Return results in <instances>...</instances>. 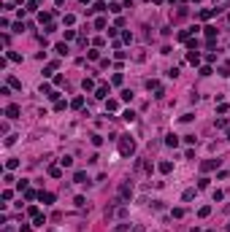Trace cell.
Here are the masks:
<instances>
[{"label":"cell","instance_id":"3957f363","mask_svg":"<svg viewBox=\"0 0 230 232\" xmlns=\"http://www.w3.org/2000/svg\"><path fill=\"white\" fill-rule=\"evenodd\" d=\"M38 197H41V202H43V205H52V202H54V194H52V192H41Z\"/></svg>","mask_w":230,"mask_h":232},{"label":"cell","instance_id":"2e32d148","mask_svg":"<svg viewBox=\"0 0 230 232\" xmlns=\"http://www.w3.org/2000/svg\"><path fill=\"white\" fill-rule=\"evenodd\" d=\"M81 86L89 92V89H95V81H92V78H84V81H81Z\"/></svg>","mask_w":230,"mask_h":232},{"label":"cell","instance_id":"7c38bea8","mask_svg":"<svg viewBox=\"0 0 230 232\" xmlns=\"http://www.w3.org/2000/svg\"><path fill=\"white\" fill-rule=\"evenodd\" d=\"M116 108H119L116 100H106V111H116Z\"/></svg>","mask_w":230,"mask_h":232},{"label":"cell","instance_id":"484cf974","mask_svg":"<svg viewBox=\"0 0 230 232\" xmlns=\"http://www.w3.org/2000/svg\"><path fill=\"white\" fill-rule=\"evenodd\" d=\"M27 213H30L33 219H35V216H41V213H38V208H35V205H30V208H27Z\"/></svg>","mask_w":230,"mask_h":232},{"label":"cell","instance_id":"d6986e66","mask_svg":"<svg viewBox=\"0 0 230 232\" xmlns=\"http://www.w3.org/2000/svg\"><path fill=\"white\" fill-rule=\"evenodd\" d=\"M73 178H76V184H87V175H84V173H76Z\"/></svg>","mask_w":230,"mask_h":232},{"label":"cell","instance_id":"44dd1931","mask_svg":"<svg viewBox=\"0 0 230 232\" xmlns=\"http://www.w3.org/2000/svg\"><path fill=\"white\" fill-rule=\"evenodd\" d=\"M95 27H98V30H106V19H103V16H100V19H95Z\"/></svg>","mask_w":230,"mask_h":232},{"label":"cell","instance_id":"d4e9b609","mask_svg":"<svg viewBox=\"0 0 230 232\" xmlns=\"http://www.w3.org/2000/svg\"><path fill=\"white\" fill-rule=\"evenodd\" d=\"M41 94H52V86H49V84H41Z\"/></svg>","mask_w":230,"mask_h":232},{"label":"cell","instance_id":"f546056e","mask_svg":"<svg viewBox=\"0 0 230 232\" xmlns=\"http://www.w3.org/2000/svg\"><path fill=\"white\" fill-rule=\"evenodd\" d=\"M11 197H14V192H11V189H6V192H3V202H8Z\"/></svg>","mask_w":230,"mask_h":232},{"label":"cell","instance_id":"5b68a950","mask_svg":"<svg viewBox=\"0 0 230 232\" xmlns=\"http://www.w3.org/2000/svg\"><path fill=\"white\" fill-rule=\"evenodd\" d=\"M203 170H214V167H219V159H209V162H203Z\"/></svg>","mask_w":230,"mask_h":232},{"label":"cell","instance_id":"603a6c76","mask_svg":"<svg viewBox=\"0 0 230 232\" xmlns=\"http://www.w3.org/2000/svg\"><path fill=\"white\" fill-rule=\"evenodd\" d=\"M222 197H225V192H222V189H214V202H219Z\"/></svg>","mask_w":230,"mask_h":232},{"label":"cell","instance_id":"f1b7e54d","mask_svg":"<svg viewBox=\"0 0 230 232\" xmlns=\"http://www.w3.org/2000/svg\"><path fill=\"white\" fill-rule=\"evenodd\" d=\"M43 224H46V219H43V216H35V224L33 227H43Z\"/></svg>","mask_w":230,"mask_h":232},{"label":"cell","instance_id":"9c48e42d","mask_svg":"<svg viewBox=\"0 0 230 232\" xmlns=\"http://www.w3.org/2000/svg\"><path fill=\"white\" fill-rule=\"evenodd\" d=\"M49 175H52V178H60V175H62V170H60L57 165H52V167H49Z\"/></svg>","mask_w":230,"mask_h":232},{"label":"cell","instance_id":"52a82bcc","mask_svg":"<svg viewBox=\"0 0 230 232\" xmlns=\"http://www.w3.org/2000/svg\"><path fill=\"white\" fill-rule=\"evenodd\" d=\"M165 146L176 148V146H179V138H176V135H165Z\"/></svg>","mask_w":230,"mask_h":232},{"label":"cell","instance_id":"83f0119b","mask_svg":"<svg viewBox=\"0 0 230 232\" xmlns=\"http://www.w3.org/2000/svg\"><path fill=\"white\" fill-rule=\"evenodd\" d=\"M206 35H209V38H214V35H216V27L209 24V27H206Z\"/></svg>","mask_w":230,"mask_h":232},{"label":"cell","instance_id":"cb8c5ba5","mask_svg":"<svg viewBox=\"0 0 230 232\" xmlns=\"http://www.w3.org/2000/svg\"><path fill=\"white\" fill-rule=\"evenodd\" d=\"M70 105H73V108H81V105H84V97H73V103H70Z\"/></svg>","mask_w":230,"mask_h":232},{"label":"cell","instance_id":"7a4b0ae2","mask_svg":"<svg viewBox=\"0 0 230 232\" xmlns=\"http://www.w3.org/2000/svg\"><path fill=\"white\" fill-rule=\"evenodd\" d=\"M6 116H8V119H19V105H8L6 108Z\"/></svg>","mask_w":230,"mask_h":232},{"label":"cell","instance_id":"30bf717a","mask_svg":"<svg viewBox=\"0 0 230 232\" xmlns=\"http://www.w3.org/2000/svg\"><path fill=\"white\" fill-rule=\"evenodd\" d=\"M52 16H54L52 11H41V13H38V19H41V22H52Z\"/></svg>","mask_w":230,"mask_h":232},{"label":"cell","instance_id":"ac0fdd59","mask_svg":"<svg viewBox=\"0 0 230 232\" xmlns=\"http://www.w3.org/2000/svg\"><path fill=\"white\" fill-rule=\"evenodd\" d=\"M6 167H8V170H16V167H19V159H8Z\"/></svg>","mask_w":230,"mask_h":232},{"label":"cell","instance_id":"5bb4252c","mask_svg":"<svg viewBox=\"0 0 230 232\" xmlns=\"http://www.w3.org/2000/svg\"><path fill=\"white\" fill-rule=\"evenodd\" d=\"M192 197H195V189H187V192L182 194V200H184V202H189V200H192Z\"/></svg>","mask_w":230,"mask_h":232},{"label":"cell","instance_id":"ffe728a7","mask_svg":"<svg viewBox=\"0 0 230 232\" xmlns=\"http://www.w3.org/2000/svg\"><path fill=\"white\" fill-rule=\"evenodd\" d=\"M60 165H62V167H70V165H73V159H70V157H62Z\"/></svg>","mask_w":230,"mask_h":232},{"label":"cell","instance_id":"6da1fadb","mask_svg":"<svg viewBox=\"0 0 230 232\" xmlns=\"http://www.w3.org/2000/svg\"><path fill=\"white\" fill-rule=\"evenodd\" d=\"M119 154H122V157H130V154H133L135 151V140L133 138H130V135H119Z\"/></svg>","mask_w":230,"mask_h":232},{"label":"cell","instance_id":"7402d4cb","mask_svg":"<svg viewBox=\"0 0 230 232\" xmlns=\"http://www.w3.org/2000/svg\"><path fill=\"white\" fill-rule=\"evenodd\" d=\"M122 100H125V103H130V100H133V92H130V89H125V92H122Z\"/></svg>","mask_w":230,"mask_h":232},{"label":"cell","instance_id":"8fae6325","mask_svg":"<svg viewBox=\"0 0 230 232\" xmlns=\"http://www.w3.org/2000/svg\"><path fill=\"white\" fill-rule=\"evenodd\" d=\"M219 76H230V62H222V65H219Z\"/></svg>","mask_w":230,"mask_h":232},{"label":"cell","instance_id":"4fadbf2b","mask_svg":"<svg viewBox=\"0 0 230 232\" xmlns=\"http://www.w3.org/2000/svg\"><path fill=\"white\" fill-rule=\"evenodd\" d=\"M187 60L192 62V65H198V62H200V57H198V51H189V54H187Z\"/></svg>","mask_w":230,"mask_h":232},{"label":"cell","instance_id":"9a60e30c","mask_svg":"<svg viewBox=\"0 0 230 232\" xmlns=\"http://www.w3.org/2000/svg\"><path fill=\"white\" fill-rule=\"evenodd\" d=\"M209 213H211V205H203L200 211H198V216H200V219H206V216H209Z\"/></svg>","mask_w":230,"mask_h":232},{"label":"cell","instance_id":"e0dca14e","mask_svg":"<svg viewBox=\"0 0 230 232\" xmlns=\"http://www.w3.org/2000/svg\"><path fill=\"white\" fill-rule=\"evenodd\" d=\"M171 170H173L171 162H160V173H171Z\"/></svg>","mask_w":230,"mask_h":232},{"label":"cell","instance_id":"ba28073f","mask_svg":"<svg viewBox=\"0 0 230 232\" xmlns=\"http://www.w3.org/2000/svg\"><path fill=\"white\" fill-rule=\"evenodd\" d=\"M54 49H57V54H60V57H65V54L70 51V49H68V43H57Z\"/></svg>","mask_w":230,"mask_h":232},{"label":"cell","instance_id":"8992f818","mask_svg":"<svg viewBox=\"0 0 230 232\" xmlns=\"http://www.w3.org/2000/svg\"><path fill=\"white\" fill-rule=\"evenodd\" d=\"M130 197H133V186L125 184V186H122V200H130Z\"/></svg>","mask_w":230,"mask_h":232},{"label":"cell","instance_id":"277c9868","mask_svg":"<svg viewBox=\"0 0 230 232\" xmlns=\"http://www.w3.org/2000/svg\"><path fill=\"white\" fill-rule=\"evenodd\" d=\"M95 97L106 100V97H108V86H106V84H103V86H98V89H95Z\"/></svg>","mask_w":230,"mask_h":232},{"label":"cell","instance_id":"4316f807","mask_svg":"<svg viewBox=\"0 0 230 232\" xmlns=\"http://www.w3.org/2000/svg\"><path fill=\"white\" fill-rule=\"evenodd\" d=\"M108 11H114V13H119V11H122V6H119V3H111V6H108Z\"/></svg>","mask_w":230,"mask_h":232},{"label":"cell","instance_id":"4dcf8cb0","mask_svg":"<svg viewBox=\"0 0 230 232\" xmlns=\"http://www.w3.org/2000/svg\"><path fill=\"white\" fill-rule=\"evenodd\" d=\"M227 140H230V130H227Z\"/></svg>","mask_w":230,"mask_h":232}]
</instances>
